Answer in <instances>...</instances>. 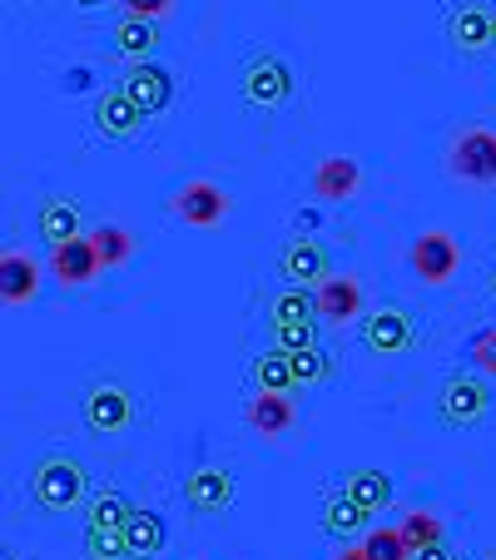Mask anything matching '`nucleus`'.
Masks as SVG:
<instances>
[{
    "mask_svg": "<svg viewBox=\"0 0 496 560\" xmlns=\"http://www.w3.org/2000/svg\"><path fill=\"white\" fill-rule=\"evenodd\" d=\"M362 348L378 352V358H392V352L412 348V317L402 307H372L362 317Z\"/></svg>",
    "mask_w": 496,
    "mask_h": 560,
    "instance_id": "obj_9",
    "label": "nucleus"
},
{
    "mask_svg": "<svg viewBox=\"0 0 496 560\" xmlns=\"http://www.w3.org/2000/svg\"><path fill=\"white\" fill-rule=\"evenodd\" d=\"M492 45H496V40H492Z\"/></svg>",
    "mask_w": 496,
    "mask_h": 560,
    "instance_id": "obj_38",
    "label": "nucleus"
},
{
    "mask_svg": "<svg viewBox=\"0 0 496 560\" xmlns=\"http://www.w3.org/2000/svg\"><path fill=\"white\" fill-rule=\"evenodd\" d=\"M452 174L476 189H496V129H462L447 154Z\"/></svg>",
    "mask_w": 496,
    "mask_h": 560,
    "instance_id": "obj_3",
    "label": "nucleus"
},
{
    "mask_svg": "<svg viewBox=\"0 0 496 560\" xmlns=\"http://www.w3.org/2000/svg\"><path fill=\"white\" fill-rule=\"evenodd\" d=\"M90 238H95V254H100V264H105V268L129 264V258H135V248H139V238L129 229H119V223H100Z\"/></svg>",
    "mask_w": 496,
    "mask_h": 560,
    "instance_id": "obj_26",
    "label": "nucleus"
},
{
    "mask_svg": "<svg viewBox=\"0 0 496 560\" xmlns=\"http://www.w3.org/2000/svg\"><path fill=\"white\" fill-rule=\"evenodd\" d=\"M135 422V397H129L119 382H95V387L85 392V427L100 436L109 432H125V427Z\"/></svg>",
    "mask_w": 496,
    "mask_h": 560,
    "instance_id": "obj_7",
    "label": "nucleus"
},
{
    "mask_svg": "<svg viewBox=\"0 0 496 560\" xmlns=\"http://www.w3.org/2000/svg\"><path fill=\"white\" fill-rule=\"evenodd\" d=\"M284 278L293 288H318L327 278V254L318 238H293L284 248Z\"/></svg>",
    "mask_w": 496,
    "mask_h": 560,
    "instance_id": "obj_18",
    "label": "nucleus"
},
{
    "mask_svg": "<svg viewBox=\"0 0 496 560\" xmlns=\"http://www.w3.org/2000/svg\"><path fill=\"white\" fill-rule=\"evenodd\" d=\"M243 100L254 109H278L293 100V70H288L278 55H254L243 65Z\"/></svg>",
    "mask_w": 496,
    "mask_h": 560,
    "instance_id": "obj_4",
    "label": "nucleus"
},
{
    "mask_svg": "<svg viewBox=\"0 0 496 560\" xmlns=\"http://www.w3.org/2000/svg\"><path fill=\"white\" fill-rule=\"evenodd\" d=\"M125 95L135 100L145 115H159V109H170V100H174V74L149 60H135L125 74Z\"/></svg>",
    "mask_w": 496,
    "mask_h": 560,
    "instance_id": "obj_13",
    "label": "nucleus"
},
{
    "mask_svg": "<svg viewBox=\"0 0 496 560\" xmlns=\"http://www.w3.org/2000/svg\"><path fill=\"white\" fill-rule=\"evenodd\" d=\"M313 317H318V303H313V293H308V288L288 283L284 293L268 303V328H274V332L278 328H308Z\"/></svg>",
    "mask_w": 496,
    "mask_h": 560,
    "instance_id": "obj_22",
    "label": "nucleus"
},
{
    "mask_svg": "<svg viewBox=\"0 0 496 560\" xmlns=\"http://www.w3.org/2000/svg\"><path fill=\"white\" fill-rule=\"evenodd\" d=\"M85 560H129L125 530H100V526H85Z\"/></svg>",
    "mask_w": 496,
    "mask_h": 560,
    "instance_id": "obj_30",
    "label": "nucleus"
},
{
    "mask_svg": "<svg viewBox=\"0 0 496 560\" xmlns=\"http://www.w3.org/2000/svg\"><path fill=\"white\" fill-rule=\"evenodd\" d=\"M327 372H333V358H327L323 348H298L293 352V377H298V387H313V382H323Z\"/></svg>",
    "mask_w": 496,
    "mask_h": 560,
    "instance_id": "obj_31",
    "label": "nucleus"
},
{
    "mask_svg": "<svg viewBox=\"0 0 496 560\" xmlns=\"http://www.w3.org/2000/svg\"><path fill=\"white\" fill-rule=\"evenodd\" d=\"M159 45V25L145 21V15H125V21L115 25V50L125 55L129 65L135 60H149V50Z\"/></svg>",
    "mask_w": 496,
    "mask_h": 560,
    "instance_id": "obj_23",
    "label": "nucleus"
},
{
    "mask_svg": "<svg viewBox=\"0 0 496 560\" xmlns=\"http://www.w3.org/2000/svg\"><path fill=\"white\" fill-rule=\"evenodd\" d=\"M472 362L482 377H496V328H482L472 338Z\"/></svg>",
    "mask_w": 496,
    "mask_h": 560,
    "instance_id": "obj_32",
    "label": "nucleus"
},
{
    "mask_svg": "<svg viewBox=\"0 0 496 560\" xmlns=\"http://www.w3.org/2000/svg\"><path fill=\"white\" fill-rule=\"evenodd\" d=\"M412 560H462L447 540H432V546H423V550H412Z\"/></svg>",
    "mask_w": 496,
    "mask_h": 560,
    "instance_id": "obj_34",
    "label": "nucleus"
},
{
    "mask_svg": "<svg viewBox=\"0 0 496 560\" xmlns=\"http://www.w3.org/2000/svg\"><path fill=\"white\" fill-rule=\"evenodd\" d=\"M174 0H125V15H145V21H159V15H170Z\"/></svg>",
    "mask_w": 496,
    "mask_h": 560,
    "instance_id": "obj_33",
    "label": "nucleus"
},
{
    "mask_svg": "<svg viewBox=\"0 0 496 560\" xmlns=\"http://www.w3.org/2000/svg\"><path fill=\"white\" fill-rule=\"evenodd\" d=\"M333 560H368V550H362V546H343Z\"/></svg>",
    "mask_w": 496,
    "mask_h": 560,
    "instance_id": "obj_35",
    "label": "nucleus"
},
{
    "mask_svg": "<svg viewBox=\"0 0 496 560\" xmlns=\"http://www.w3.org/2000/svg\"><path fill=\"white\" fill-rule=\"evenodd\" d=\"M164 516L159 511H135V516L125 521V546H129V560H154L159 550H164Z\"/></svg>",
    "mask_w": 496,
    "mask_h": 560,
    "instance_id": "obj_21",
    "label": "nucleus"
},
{
    "mask_svg": "<svg viewBox=\"0 0 496 560\" xmlns=\"http://www.w3.org/2000/svg\"><path fill=\"white\" fill-rule=\"evenodd\" d=\"M170 209H174V219L189 223V229H219V223L229 219V194L209 179H189L170 199Z\"/></svg>",
    "mask_w": 496,
    "mask_h": 560,
    "instance_id": "obj_6",
    "label": "nucleus"
},
{
    "mask_svg": "<svg viewBox=\"0 0 496 560\" xmlns=\"http://www.w3.org/2000/svg\"><path fill=\"white\" fill-rule=\"evenodd\" d=\"M31 497L41 511H70L85 497V466L74 456H41L31 471Z\"/></svg>",
    "mask_w": 496,
    "mask_h": 560,
    "instance_id": "obj_1",
    "label": "nucleus"
},
{
    "mask_svg": "<svg viewBox=\"0 0 496 560\" xmlns=\"http://www.w3.org/2000/svg\"><path fill=\"white\" fill-rule=\"evenodd\" d=\"M343 491H348L368 516H378V511L392 506V476L378 471V466H353V471L343 476Z\"/></svg>",
    "mask_w": 496,
    "mask_h": 560,
    "instance_id": "obj_19",
    "label": "nucleus"
},
{
    "mask_svg": "<svg viewBox=\"0 0 496 560\" xmlns=\"http://www.w3.org/2000/svg\"><path fill=\"white\" fill-rule=\"evenodd\" d=\"M35 229H41L45 244H65V238H80V203L65 199V194H50V199L41 203V213H35Z\"/></svg>",
    "mask_w": 496,
    "mask_h": 560,
    "instance_id": "obj_20",
    "label": "nucleus"
},
{
    "mask_svg": "<svg viewBox=\"0 0 496 560\" xmlns=\"http://www.w3.org/2000/svg\"><path fill=\"white\" fill-rule=\"evenodd\" d=\"M447 40L462 55H482L486 45L496 40V15L486 11V5H476V0H466V5H457V11L447 15Z\"/></svg>",
    "mask_w": 496,
    "mask_h": 560,
    "instance_id": "obj_10",
    "label": "nucleus"
},
{
    "mask_svg": "<svg viewBox=\"0 0 496 560\" xmlns=\"http://www.w3.org/2000/svg\"><path fill=\"white\" fill-rule=\"evenodd\" d=\"M100 254H95V238H65V244H55L50 248V273H55V283H65V288H80V283H90V278H100Z\"/></svg>",
    "mask_w": 496,
    "mask_h": 560,
    "instance_id": "obj_11",
    "label": "nucleus"
},
{
    "mask_svg": "<svg viewBox=\"0 0 496 560\" xmlns=\"http://www.w3.org/2000/svg\"><path fill=\"white\" fill-rule=\"evenodd\" d=\"M254 382H258V392H293L298 387L293 352H288V348H268L264 358H254Z\"/></svg>",
    "mask_w": 496,
    "mask_h": 560,
    "instance_id": "obj_25",
    "label": "nucleus"
},
{
    "mask_svg": "<svg viewBox=\"0 0 496 560\" xmlns=\"http://www.w3.org/2000/svg\"><path fill=\"white\" fill-rule=\"evenodd\" d=\"M313 303H318V317H323V323L343 328V323L362 317V288H358V278H333L327 273L323 283L313 288Z\"/></svg>",
    "mask_w": 496,
    "mask_h": 560,
    "instance_id": "obj_14",
    "label": "nucleus"
},
{
    "mask_svg": "<svg viewBox=\"0 0 496 560\" xmlns=\"http://www.w3.org/2000/svg\"><path fill=\"white\" fill-rule=\"evenodd\" d=\"M184 501H189V511H199V516L229 511L233 506V471H223V466H194V471L184 476Z\"/></svg>",
    "mask_w": 496,
    "mask_h": 560,
    "instance_id": "obj_8",
    "label": "nucleus"
},
{
    "mask_svg": "<svg viewBox=\"0 0 496 560\" xmlns=\"http://www.w3.org/2000/svg\"><path fill=\"white\" fill-rule=\"evenodd\" d=\"M5 560H21V556H5Z\"/></svg>",
    "mask_w": 496,
    "mask_h": 560,
    "instance_id": "obj_37",
    "label": "nucleus"
},
{
    "mask_svg": "<svg viewBox=\"0 0 496 560\" xmlns=\"http://www.w3.org/2000/svg\"><path fill=\"white\" fill-rule=\"evenodd\" d=\"M129 516H135V506H129L119 491H109V487L85 506V526H100V530H125Z\"/></svg>",
    "mask_w": 496,
    "mask_h": 560,
    "instance_id": "obj_27",
    "label": "nucleus"
},
{
    "mask_svg": "<svg viewBox=\"0 0 496 560\" xmlns=\"http://www.w3.org/2000/svg\"><path fill=\"white\" fill-rule=\"evenodd\" d=\"M362 189V164L353 154H327L318 159L313 170V199H327V203H343Z\"/></svg>",
    "mask_w": 496,
    "mask_h": 560,
    "instance_id": "obj_12",
    "label": "nucleus"
},
{
    "mask_svg": "<svg viewBox=\"0 0 496 560\" xmlns=\"http://www.w3.org/2000/svg\"><path fill=\"white\" fill-rule=\"evenodd\" d=\"M362 550H368V560H412V546L397 526L368 530V536H362Z\"/></svg>",
    "mask_w": 496,
    "mask_h": 560,
    "instance_id": "obj_29",
    "label": "nucleus"
},
{
    "mask_svg": "<svg viewBox=\"0 0 496 560\" xmlns=\"http://www.w3.org/2000/svg\"><path fill=\"white\" fill-rule=\"evenodd\" d=\"M243 422L254 427L258 436H284L288 427L298 422V407L288 392H258V397H249V407H243Z\"/></svg>",
    "mask_w": 496,
    "mask_h": 560,
    "instance_id": "obj_17",
    "label": "nucleus"
},
{
    "mask_svg": "<svg viewBox=\"0 0 496 560\" xmlns=\"http://www.w3.org/2000/svg\"><path fill=\"white\" fill-rule=\"evenodd\" d=\"M35 293H41V264H35L31 254H0V298H5V307H25L35 303Z\"/></svg>",
    "mask_w": 496,
    "mask_h": 560,
    "instance_id": "obj_16",
    "label": "nucleus"
},
{
    "mask_svg": "<svg viewBox=\"0 0 496 560\" xmlns=\"http://www.w3.org/2000/svg\"><path fill=\"white\" fill-rule=\"evenodd\" d=\"M145 119L149 115L125 95V85L105 90V95H100V105H95V125H100V135H105V139H135L139 129H145Z\"/></svg>",
    "mask_w": 496,
    "mask_h": 560,
    "instance_id": "obj_15",
    "label": "nucleus"
},
{
    "mask_svg": "<svg viewBox=\"0 0 496 560\" xmlns=\"http://www.w3.org/2000/svg\"><path fill=\"white\" fill-rule=\"evenodd\" d=\"M397 530H402V536H407V546H412V550L432 546V540H447L442 516H432V511H407V516L397 521Z\"/></svg>",
    "mask_w": 496,
    "mask_h": 560,
    "instance_id": "obj_28",
    "label": "nucleus"
},
{
    "mask_svg": "<svg viewBox=\"0 0 496 560\" xmlns=\"http://www.w3.org/2000/svg\"><path fill=\"white\" fill-rule=\"evenodd\" d=\"M492 407V387H486L482 372H457L442 382V397H437V422L442 427H476Z\"/></svg>",
    "mask_w": 496,
    "mask_h": 560,
    "instance_id": "obj_2",
    "label": "nucleus"
},
{
    "mask_svg": "<svg viewBox=\"0 0 496 560\" xmlns=\"http://www.w3.org/2000/svg\"><path fill=\"white\" fill-rule=\"evenodd\" d=\"M362 526H368V511H362L348 491H333V497L323 501V530L327 536H358Z\"/></svg>",
    "mask_w": 496,
    "mask_h": 560,
    "instance_id": "obj_24",
    "label": "nucleus"
},
{
    "mask_svg": "<svg viewBox=\"0 0 496 560\" xmlns=\"http://www.w3.org/2000/svg\"><path fill=\"white\" fill-rule=\"evenodd\" d=\"M74 5H105V0H74Z\"/></svg>",
    "mask_w": 496,
    "mask_h": 560,
    "instance_id": "obj_36",
    "label": "nucleus"
},
{
    "mask_svg": "<svg viewBox=\"0 0 496 560\" xmlns=\"http://www.w3.org/2000/svg\"><path fill=\"white\" fill-rule=\"evenodd\" d=\"M407 264H412V273L423 278L427 288H442L447 278H457V268H462V244H457L452 233L432 229V233H423V238L412 244Z\"/></svg>",
    "mask_w": 496,
    "mask_h": 560,
    "instance_id": "obj_5",
    "label": "nucleus"
}]
</instances>
